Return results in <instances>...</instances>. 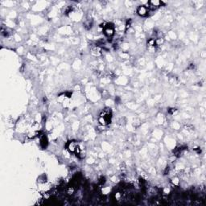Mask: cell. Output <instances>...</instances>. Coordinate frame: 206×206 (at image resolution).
<instances>
[{
	"mask_svg": "<svg viewBox=\"0 0 206 206\" xmlns=\"http://www.w3.org/2000/svg\"><path fill=\"white\" fill-rule=\"evenodd\" d=\"M111 109L109 108H106L105 109H103V111L101 113L99 119H98V122L101 125L106 126L108 125L109 123H110L111 121Z\"/></svg>",
	"mask_w": 206,
	"mask_h": 206,
	"instance_id": "obj_1",
	"label": "cell"
},
{
	"mask_svg": "<svg viewBox=\"0 0 206 206\" xmlns=\"http://www.w3.org/2000/svg\"><path fill=\"white\" fill-rule=\"evenodd\" d=\"M103 29H104V34L107 37H111L114 34V28L112 23H106V25L103 27Z\"/></svg>",
	"mask_w": 206,
	"mask_h": 206,
	"instance_id": "obj_2",
	"label": "cell"
},
{
	"mask_svg": "<svg viewBox=\"0 0 206 206\" xmlns=\"http://www.w3.org/2000/svg\"><path fill=\"white\" fill-rule=\"evenodd\" d=\"M163 3L160 2V1H158V0H152V1H150L148 2V8L149 10H156L157 8H159V6H162Z\"/></svg>",
	"mask_w": 206,
	"mask_h": 206,
	"instance_id": "obj_3",
	"label": "cell"
},
{
	"mask_svg": "<svg viewBox=\"0 0 206 206\" xmlns=\"http://www.w3.org/2000/svg\"><path fill=\"white\" fill-rule=\"evenodd\" d=\"M149 8L147 6H139L137 9V13L140 16H147L149 14Z\"/></svg>",
	"mask_w": 206,
	"mask_h": 206,
	"instance_id": "obj_4",
	"label": "cell"
},
{
	"mask_svg": "<svg viewBox=\"0 0 206 206\" xmlns=\"http://www.w3.org/2000/svg\"><path fill=\"white\" fill-rule=\"evenodd\" d=\"M91 53L94 56H99L102 54V48L99 46H94L91 49Z\"/></svg>",
	"mask_w": 206,
	"mask_h": 206,
	"instance_id": "obj_5",
	"label": "cell"
},
{
	"mask_svg": "<svg viewBox=\"0 0 206 206\" xmlns=\"http://www.w3.org/2000/svg\"><path fill=\"white\" fill-rule=\"evenodd\" d=\"M40 145L43 148H45L48 145V139L45 136H43L40 139Z\"/></svg>",
	"mask_w": 206,
	"mask_h": 206,
	"instance_id": "obj_6",
	"label": "cell"
},
{
	"mask_svg": "<svg viewBox=\"0 0 206 206\" xmlns=\"http://www.w3.org/2000/svg\"><path fill=\"white\" fill-rule=\"evenodd\" d=\"M92 26H93V22L92 21L89 20L86 23H85V28H86V29H90L92 28Z\"/></svg>",
	"mask_w": 206,
	"mask_h": 206,
	"instance_id": "obj_7",
	"label": "cell"
}]
</instances>
